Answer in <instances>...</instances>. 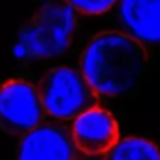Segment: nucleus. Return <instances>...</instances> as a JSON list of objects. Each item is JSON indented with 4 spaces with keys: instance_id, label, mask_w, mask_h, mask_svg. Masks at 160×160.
<instances>
[{
    "instance_id": "obj_1",
    "label": "nucleus",
    "mask_w": 160,
    "mask_h": 160,
    "mask_svg": "<svg viewBox=\"0 0 160 160\" xmlns=\"http://www.w3.org/2000/svg\"><path fill=\"white\" fill-rule=\"evenodd\" d=\"M81 74L98 95L124 97L143 81L148 53L128 33L108 31L93 36L81 55Z\"/></svg>"
},
{
    "instance_id": "obj_9",
    "label": "nucleus",
    "mask_w": 160,
    "mask_h": 160,
    "mask_svg": "<svg viewBox=\"0 0 160 160\" xmlns=\"http://www.w3.org/2000/svg\"><path fill=\"white\" fill-rule=\"evenodd\" d=\"M67 5L81 14H103L110 11L119 0H64Z\"/></svg>"
},
{
    "instance_id": "obj_4",
    "label": "nucleus",
    "mask_w": 160,
    "mask_h": 160,
    "mask_svg": "<svg viewBox=\"0 0 160 160\" xmlns=\"http://www.w3.org/2000/svg\"><path fill=\"white\" fill-rule=\"evenodd\" d=\"M45 110L38 88L26 79H9L0 86V129L26 134L43 122Z\"/></svg>"
},
{
    "instance_id": "obj_7",
    "label": "nucleus",
    "mask_w": 160,
    "mask_h": 160,
    "mask_svg": "<svg viewBox=\"0 0 160 160\" xmlns=\"http://www.w3.org/2000/svg\"><path fill=\"white\" fill-rule=\"evenodd\" d=\"M119 19L143 45H160V0H121Z\"/></svg>"
},
{
    "instance_id": "obj_6",
    "label": "nucleus",
    "mask_w": 160,
    "mask_h": 160,
    "mask_svg": "<svg viewBox=\"0 0 160 160\" xmlns=\"http://www.w3.org/2000/svg\"><path fill=\"white\" fill-rule=\"evenodd\" d=\"M74 145L84 155L107 153L119 141V126L110 112L105 108H91L71 126Z\"/></svg>"
},
{
    "instance_id": "obj_8",
    "label": "nucleus",
    "mask_w": 160,
    "mask_h": 160,
    "mask_svg": "<svg viewBox=\"0 0 160 160\" xmlns=\"http://www.w3.org/2000/svg\"><path fill=\"white\" fill-rule=\"evenodd\" d=\"M103 160H160V150L148 139L124 138L105 153Z\"/></svg>"
},
{
    "instance_id": "obj_5",
    "label": "nucleus",
    "mask_w": 160,
    "mask_h": 160,
    "mask_svg": "<svg viewBox=\"0 0 160 160\" xmlns=\"http://www.w3.org/2000/svg\"><path fill=\"white\" fill-rule=\"evenodd\" d=\"M18 160H81L71 128L59 122H42L22 134L16 150Z\"/></svg>"
},
{
    "instance_id": "obj_2",
    "label": "nucleus",
    "mask_w": 160,
    "mask_h": 160,
    "mask_svg": "<svg viewBox=\"0 0 160 160\" xmlns=\"http://www.w3.org/2000/svg\"><path fill=\"white\" fill-rule=\"evenodd\" d=\"M79 16L66 2H47L19 29L12 55L22 62L53 59L71 48Z\"/></svg>"
},
{
    "instance_id": "obj_3",
    "label": "nucleus",
    "mask_w": 160,
    "mask_h": 160,
    "mask_svg": "<svg viewBox=\"0 0 160 160\" xmlns=\"http://www.w3.org/2000/svg\"><path fill=\"white\" fill-rule=\"evenodd\" d=\"M38 93L47 115L57 121H74L98 107V93L81 71L67 66L53 67L38 84Z\"/></svg>"
}]
</instances>
